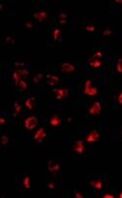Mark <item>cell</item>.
Here are the masks:
<instances>
[{
	"instance_id": "4",
	"label": "cell",
	"mask_w": 122,
	"mask_h": 198,
	"mask_svg": "<svg viewBox=\"0 0 122 198\" xmlns=\"http://www.w3.org/2000/svg\"><path fill=\"white\" fill-rule=\"evenodd\" d=\"M99 139H100V134H99V132H98L97 130H91V132L86 135V141L89 142V143L96 142Z\"/></svg>"
},
{
	"instance_id": "33",
	"label": "cell",
	"mask_w": 122,
	"mask_h": 198,
	"mask_svg": "<svg viewBox=\"0 0 122 198\" xmlns=\"http://www.w3.org/2000/svg\"><path fill=\"white\" fill-rule=\"evenodd\" d=\"M25 25H27L28 28H32V24H29V23H27Z\"/></svg>"
},
{
	"instance_id": "22",
	"label": "cell",
	"mask_w": 122,
	"mask_h": 198,
	"mask_svg": "<svg viewBox=\"0 0 122 198\" xmlns=\"http://www.w3.org/2000/svg\"><path fill=\"white\" fill-rule=\"evenodd\" d=\"M116 71L118 73H122V59H119L118 60V63L116 65Z\"/></svg>"
},
{
	"instance_id": "15",
	"label": "cell",
	"mask_w": 122,
	"mask_h": 198,
	"mask_svg": "<svg viewBox=\"0 0 122 198\" xmlns=\"http://www.w3.org/2000/svg\"><path fill=\"white\" fill-rule=\"evenodd\" d=\"M90 65L93 68H99L100 66L102 65V61L100 59H90Z\"/></svg>"
},
{
	"instance_id": "31",
	"label": "cell",
	"mask_w": 122,
	"mask_h": 198,
	"mask_svg": "<svg viewBox=\"0 0 122 198\" xmlns=\"http://www.w3.org/2000/svg\"><path fill=\"white\" fill-rule=\"evenodd\" d=\"M48 187L51 188V189H52V188H54V187H55V184H54L53 182H49V183H48Z\"/></svg>"
},
{
	"instance_id": "10",
	"label": "cell",
	"mask_w": 122,
	"mask_h": 198,
	"mask_svg": "<svg viewBox=\"0 0 122 198\" xmlns=\"http://www.w3.org/2000/svg\"><path fill=\"white\" fill-rule=\"evenodd\" d=\"M33 17H34L37 21H39V22H43V21L47 18V13L45 11H39V12H37V13H35L34 15H33Z\"/></svg>"
},
{
	"instance_id": "5",
	"label": "cell",
	"mask_w": 122,
	"mask_h": 198,
	"mask_svg": "<svg viewBox=\"0 0 122 198\" xmlns=\"http://www.w3.org/2000/svg\"><path fill=\"white\" fill-rule=\"evenodd\" d=\"M102 111V105L99 101H96L93 103L92 106L89 108V113L91 115L96 116V115H99Z\"/></svg>"
},
{
	"instance_id": "34",
	"label": "cell",
	"mask_w": 122,
	"mask_h": 198,
	"mask_svg": "<svg viewBox=\"0 0 122 198\" xmlns=\"http://www.w3.org/2000/svg\"><path fill=\"white\" fill-rule=\"evenodd\" d=\"M115 2H116V3H121L122 4V0H116Z\"/></svg>"
},
{
	"instance_id": "29",
	"label": "cell",
	"mask_w": 122,
	"mask_h": 198,
	"mask_svg": "<svg viewBox=\"0 0 122 198\" xmlns=\"http://www.w3.org/2000/svg\"><path fill=\"white\" fill-rule=\"evenodd\" d=\"M74 196H75L76 198H83V195L80 194L79 192H76L75 194H74Z\"/></svg>"
},
{
	"instance_id": "26",
	"label": "cell",
	"mask_w": 122,
	"mask_h": 198,
	"mask_svg": "<svg viewBox=\"0 0 122 198\" xmlns=\"http://www.w3.org/2000/svg\"><path fill=\"white\" fill-rule=\"evenodd\" d=\"M2 145H6L8 143V137L6 135H2Z\"/></svg>"
},
{
	"instance_id": "30",
	"label": "cell",
	"mask_w": 122,
	"mask_h": 198,
	"mask_svg": "<svg viewBox=\"0 0 122 198\" xmlns=\"http://www.w3.org/2000/svg\"><path fill=\"white\" fill-rule=\"evenodd\" d=\"M114 197V195H112V194H105L104 195V198H113Z\"/></svg>"
},
{
	"instance_id": "9",
	"label": "cell",
	"mask_w": 122,
	"mask_h": 198,
	"mask_svg": "<svg viewBox=\"0 0 122 198\" xmlns=\"http://www.w3.org/2000/svg\"><path fill=\"white\" fill-rule=\"evenodd\" d=\"M61 118L58 115H53L51 117V119H50V125L52 127H58V126L61 125Z\"/></svg>"
},
{
	"instance_id": "25",
	"label": "cell",
	"mask_w": 122,
	"mask_h": 198,
	"mask_svg": "<svg viewBox=\"0 0 122 198\" xmlns=\"http://www.w3.org/2000/svg\"><path fill=\"white\" fill-rule=\"evenodd\" d=\"M86 30L87 32H94V30H96V27L94 25H88V26H86Z\"/></svg>"
},
{
	"instance_id": "18",
	"label": "cell",
	"mask_w": 122,
	"mask_h": 198,
	"mask_svg": "<svg viewBox=\"0 0 122 198\" xmlns=\"http://www.w3.org/2000/svg\"><path fill=\"white\" fill-rule=\"evenodd\" d=\"M23 184L25 189H28V188L30 187V178L28 176H25V178H23Z\"/></svg>"
},
{
	"instance_id": "2",
	"label": "cell",
	"mask_w": 122,
	"mask_h": 198,
	"mask_svg": "<svg viewBox=\"0 0 122 198\" xmlns=\"http://www.w3.org/2000/svg\"><path fill=\"white\" fill-rule=\"evenodd\" d=\"M37 124H38V120H37L36 117H35V116H30V117H28V118L25 119V128H27V130H32L35 127H36Z\"/></svg>"
},
{
	"instance_id": "16",
	"label": "cell",
	"mask_w": 122,
	"mask_h": 198,
	"mask_svg": "<svg viewBox=\"0 0 122 198\" xmlns=\"http://www.w3.org/2000/svg\"><path fill=\"white\" fill-rule=\"evenodd\" d=\"M21 110V104L18 103V102H15V104H14V112H13V115H14V116H18L19 114H20Z\"/></svg>"
},
{
	"instance_id": "6",
	"label": "cell",
	"mask_w": 122,
	"mask_h": 198,
	"mask_svg": "<svg viewBox=\"0 0 122 198\" xmlns=\"http://www.w3.org/2000/svg\"><path fill=\"white\" fill-rule=\"evenodd\" d=\"M45 137H46V132H45L44 128H40L39 130H38L37 132H35L34 137H33L34 140L37 143H41L43 140L45 139Z\"/></svg>"
},
{
	"instance_id": "35",
	"label": "cell",
	"mask_w": 122,
	"mask_h": 198,
	"mask_svg": "<svg viewBox=\"0 0 122 198\" xmlns=\"http://www.w3.org/2000/svg\"><path fill=\"white\" fill-rule=\"evenodd\" d=\"M119 197H120V198H122V191H121L120 193H119Z\"/></svg>"
},
{
	"instance_id": "12",
	"label": "cell",
	"mask_w": 122,
	"mask_h": 198,
	"mask_svg": "<svg viewBox=\"0 0 122 198\" xmlns=\"http://www.w3.org/2000/svg\"><path fill=\"white\" fill-rule=\"evenodd\" d=\"M35 106V97H29V98H27L25 100V107H27V109H33Z\"/></svg>"
},
{
	"instance_id": "28",
	"label": "cell",
	"mask_w": 122,
	"mask_h": 198,
	"mask_svg": "<svg viewBox=\"0 0 122 198\" xmlns=\"http://www.w3.org/2000/svg\"><path fill=\"white\" fill-rule=\"evenodd\" d=\"M117 100H118V103L120 104V105H122V92L118 95V97H117Z\"/></svg>"
},
{
	"instance_id": "23",
	"label": "cell",
	"mask_w": 122,
	"mask_h": 198,
	"mask_svg": "<svg viewBox=\"0 0 122 198\" xmlns=\"http://www.w3.org/2000/svg\"><path fill=\"white\" fill-rule=\"evenodd\" d=\"M42 78H43V75H42V74H38V75H36V76L34 77V78H33V80H34L35 83H39L40 80H42Z\"/></svg>"
},
{
	"instance_id": "7",
	"label": "cell",
	"mask_w": 122,
	"mask_h": 198,
	"mask_svg": "<svg viewBox=\"0 0 122 198\" xmlns=\"http://www.w3.org/2000/svg\"><path fill=\"white\" fill-rule=\"evenodd\" d=\"M73 149H74V151L77 154H82L85 150L84 142H83L82 140H77V141H75L74 144H73Z\"/></svg>"
},
{
	"instance_id": "11",
	"label": "cell",
	"mask_w": 122,
	"mask_h": 198,
	"mask_svg": "<svg viewBox=\"0 0 122 198\" xmlns=\"http://www.w3.org/2000/svg\"><path fill=\"white\" fill-rule=\"evenodd\" d=\"M48 169L52 173H56V172H58L60 170V165L58 163H53L52 161H50L48 163Z\"/></svg>"
},
{
	"instance_id": "1",
	"label": "cell",
	"mask_w": 122,
	"mask_h": 198,
	"mask_svg": "<svg viewBox=\"0 0 122 198\" xmlns=\"http://www.w3.org/2000/svg\"><path fill=\"white\" fill-rule=\"evenodd\" d=\"M84 93L86 95H89V96H95L98 93L97 87L92 86V80H86L84 85Z\"/></svg>"
},
{
	"instance_id": "19",
	"label": "cell",
	"mask_w": 122,
	"mask_h": 198,
	"mask_svg": "<svg viewBox=\"0 0 122 198\" xmlns=\"http://www.w3.org/2000/svg\"><path fill=\"white\" fill-rule=\"evenodd\" d=\"M18 86L19 89H21V90H25L27 88V82H25L23 80H21L20 82H19V84L17 85Z\"/></svg>"
},
{
	"instance_id": "21",
	"label": "cell",
	"mask_w": 122,
	"mask_h": 198,
	"mask_svg": "<svg viewBox=\"0 0 122 198\" xmlns=\"http://www.w3.org/2000/svg\"><path fill=\"white\" fill-rule=\"evenodd\" d=\"M17 72H18V73L21 76V78H23V77H27V76L28 75V71L25 70V69H21V70H18Z\"/></svg>"
},
{
	"instance_id": "17",
	"label": "cell",
	"mask_w": 122,
	"mask_h": 198,
	"mask_svg": "<svg viewBox=\"0 0 122 198\" xmlns=\"http://www.w3.org/2000/svg\"><path fill=\"white\" fill-rule=\"evenodd\" d=\"M13 78H14V82H15L16 85L19 84V82H21V80H23V78H21V76L20 75V74L18 73V72H14L13 73Z\"/></svg>"
},
{
	"instance_id": "8",
	"label": "cell",
	"mask_w": 122,
	"mask_h": 198,
	"mask_svg": "<svg viewBox=\"0 0 122 198\" xmlns=\"http://www.w3.org/2000/svg\"><path fill=\"white\" fill-rule=\"evenodd\" d=\"M61 70H62V72H64V73L70 74L75 70V67L73 65H71V64H69V63H64L61 67Z\"/></svg>"
},
{
	"instance_id": "3",
	"label": "cell",
	"mask_w": 122,
	"mask_h": 198,
	"mask_svg": "<svg viewBox=\"0 0 122 198\" xmlns=\"http://www.w3.org/2000/svg\"><path fill=\"white\" fill-rule=\"evenodd\" d=\"M53 92L55 93L57 100H63L66 98L68 95V90L66 88H55L53 89Z\"/></svg>"
},
{
	"instance_id": "32",
	"label": "cell",
	"mask_w": 122,
	"mask_h": 198,
	"mask_svg": "<svg viewBox=\"0 0 122 198\" xmlns=\"http://www.w3.org/2000/svg\"><path fill=\"white\" fill-rule=\"evenodd\" d=\"M4 124H5V119H4V118H1V119H0V125H4Z\"/></svg>"
},
{
	"instance_id": "20",
	"label": "cell",
	"mask_w": 122,
	"mask_h": 198,
	"mask_svg": "<svg viewBox=\"0 0 122 198\" xmlns=\"http://www.w3.org/2000/svg\"><path fill=\"white\" fill-rule=\"evenodd\" d=\"M53 36H54L55 40H58V39H61V30H60L59 28H56V30H54Z\"/></svg>"
},
{
	"instance_id": "14",
	"label": "cell",
	"mask_w": 122,
	"mask_h": 198,
	"mask_svg": "<svg viewBox=\"0 0 122 198\" xmlns=\"http://www.w3.org/2000/svg\"><path fill=\"white\" fill-rule=\"evenodd\" d=\"M91 185L96 189H102L103 188V182L101 180H92L91 182Z\"/></svg>"
},
{
	"instance_id": "24",
	"label": "cell",
	"mask_w": 122,
	"mask_h": 198,
	"mask_svg": "<svg viewBox=\"0 0 122 198\" xmlns=\"http://www.w3.org/2000/svg\"><path fill=\"white\" fill-rule=\"evenodd\" d=\"M102 57H103V53L100 51H98V52H96L94 55H93V57L91 59H100V60H101Z\"/></svg>"
},
{
	"instance_id": "13",
	"label": "cell",
	"mask_w": 122,
	"mask_h": 198,
	"mask_svg": "<svg viewBox=\"0 0 122 198\" xmlns=\"http://www.w3.org/2000/svg\"><path fill=\"white\" fill-rule=\"evenodd\" d=\"M48 78V83H49L50 85H55L57 84V83L59 82V78L56 77V76H52V75H48L47 76Z\"/></svg>"
},
{
	"instance_id": "27",
	"label": "cell",
	"mask_w": 122,
	"mask_h": 198,
	"mask_svg": "<svg viewBox=\"0 0 122 198\" xmlns=\"http://www.w3.org/2000/svg\"><path fill=\"white\" fill-rule=\"evenodd\" d=\"M112 32L111 30H104V35L105 36H107V35H109V34H111Z\"/></svg>"
}]
</instances>
